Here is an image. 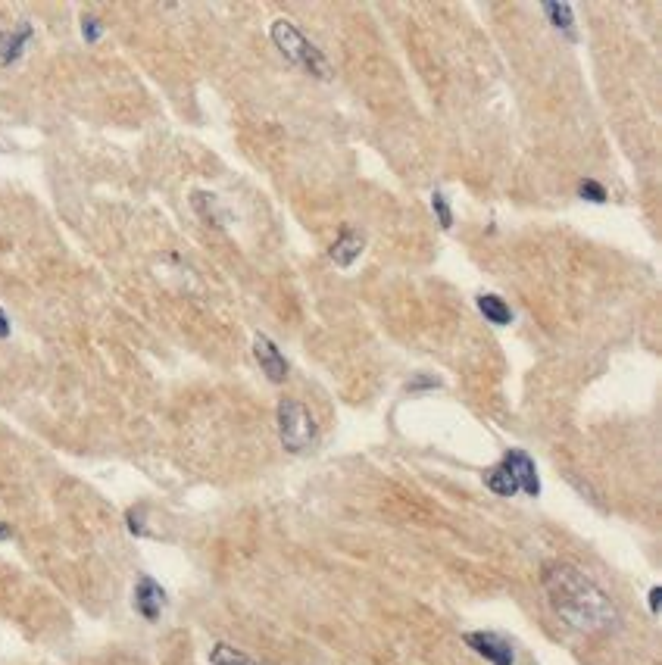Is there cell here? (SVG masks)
<instances>
[{
	"instance_id": "obj_1",
	"label": "cell",
	"mask_w": 662,
	"mask_h": 665,
	"mask_svg": "<svg viewBox=\"0 0 662 665\" xmlns=\"http://www.w3.org/2000/svg\"><path fill=\"white\" fill-rule=\"evenodd\" d=\"M544 591L556 616L578 634H613L622 622L616 600L572 562H550Z\"/></svg>"
},
{
	"instance_id": "obj_2",
	"label": "cell",
	"mask_w": 662,
	"mask_h": 665,
	"mask_svg": "<svg viewBox=\"0 0 662 665\" xmlns=\"http://www.w3.org/2000/svg\"><path fill=\"white\" fill-rule=\"evenodd\" d=\"M269 35H272L275 47L282 50L285 60H291V63L300 66V69H307L310 75H316V79H328V60L322 57V50H319L307 35H303L294 22L275 19Z\"/></svg>"
},
{
	"instance_id": "obj_3",
	"label": "cell",
	"mask_w": 662,
	"mask_h": 665,
	"mask_svg": "<svg viewBox=\"0 0 662 665\" xmlns=\"http://www.w3.org/2000/svg\"><path fill=\"white\" fill-rule=\"evenodd\" d=\"M278 441L288 453H303L316 441V422L310 416V409L300 400H282L278 403Z\"/></svg>"
},
{
	"instance_id": "obj_4",
	"label": "cell",
	"mask_w": 662,
	"mask_h": 665,
	"mask_svg": "<svg viewBox=\"0 0 662 665\" xmlns=\"http://www.w3.org/2000/svg\"><path fill=\"white\" fill-rule=\"evenodd\" d=\"M463 641L472 653H478L491 665H516V650L506 637L494 634V631H469L463 634Z\"/></svg>"
},
{
	"instance_id": "obj_5",
	"label": "cell",
	"mask_w": 662,
	"mask_h": 665,
	"mask_svg": "<svg viewBox=\"0 0 662 665\" xmlns=\"http://www.w3.org/2000/svg\"><path fill=\"white\" fill-rule=\"evenodd\" d=\"M132 603H135V612L144 619V622H160V616L169 606V597L163 591V584L150 575H141L135 581V594H132Z\"/></svg>"
},
{
	"instance_id": "obj_6",
	"label": "cell",
	"mask_w": 662,
	"mask_h": 665,
	"mask_svg": "<svg viewBox=\"0 0 662 665\" xmlns=\"http://www.w3.org/2000/svg\"><path fill=\"white\" fill-rule=\"evenodd\" d=\"M500 463L513 472L519 491L528 494V497H538L541 494V478H538V469H534V459L525 453V450H509Z\"/></svg>"
},
{
	"instance_id": "obj_7",
	"label": "cell",
	"mask_w": 662,
	"mask_h": 665,
	"mask_svg": "<svg viewBox=\"0 0 662 665\" xmlns=\"http://www.w3.org/2000/svg\"><path fill=\"white\" fill-rule=\"evenodd\" d=\"M253 356H257L260 369L266 372V378L272 381V385H282V381L288 378V360H285V353L278 350L266 335L253 338Z\"/></svg>"
},
{
	"instance_id": "obj_8",
	"label": "cell",
	"mask_w": 662,
	"mask_h": 665,
	"mask_svg": "<svg viewBox=\"0 0 662 665\" xmlns=\"http://www.w3.org/2000/svg\"><path fill=\"white\" fill-rule=\"evenodd\" d=\"M32 35H35V29H32L29 22H25V25H16L13 32H0V63H4V66H13V63L25 54V47H29Z\"/></svg>"
},
{
	"instance_id": "obj_9",
	"label": "cell",
	"mask_w": 662,
	"mask_h": 665,
	"mask_svg": "<svg viewBox=\"0 0 662 665\" xmlns=\"http://www.w3.org/2000/svg\"><path fill=\"white\" fill-rule=\"evenodd\" d=\"M363 253V238L356 235V232H350V228H344V232L338 235V241H335V247H331V263L335 266H341V269H350L353 263H356V257Z\"/></svg>"
},
{
	"instance_id": "obj_10",
	"label": "cell",
	"mask_w": 662,
	"mask_h": 665,
	"mask_svg": "<svg viewBox=\"0 0 662 665\" xmlns=\"http://www.w3.org/2000/svg\"><path fill=\"white\" fill-rule=\"evenodd\" d=\"M478 310L491 325H509V322H513V310H509L506 300L497 297V294H481L478 297Z\"/></svg>"
},
{
	"instance_id": "obj_11",
	"label": "cell",
	"mask_w": 662,
	"mask_h": 665,
	"mask_svg": "<svg viewBox=\"0 0 662 665\" xmlns=\"http://www.w3.org/2000/svg\"><path fill=\"white\" fill-rule=\"evenodd\" d=\"M541 10H544V16L550 19V25L556 32L575 38V10H572V4H544Z\"/></svg>"
},
{
	"instance_id": "obj_12",
	"label": "cell",
	"mask_w": 662,
	"mask_h": 665,
	"mask_svg": "<svg viewBox=\"0 0 662 665\" xmlns=\"http://www.w3.org/2000/svg\"><path fill=\"white\" fill-rule=\"evenodd\" d=\"M210 665H263V662H257L253 656H247L244 650H238V647H232V644L219 641V644L210 650Z\"/></svg>"
},
{
	"instance_id": "obj_13",
	"label": "cell",
	"mask_w": 662,
	"mask_h": 665,
	"mask_svg": "<svg viewBox=\"0 0 662 665\" xmlns=\"http://www.w3.org/2000/svg\"><path fill=\"white\" fill-rule=\"evenodd\" d=\"M485 484H488V488H491L497 497H516V494H519V484H516L513 472H509L503 463H500V466H494V469L488 472Z\"/></svg>"
},
{
	"instance_id": "obj_14",
	"label": "cell",
	"mask_w": 662,
	"mask_h": 665,
	"mask_svg": "<svg viewBox=\"0 0 662 665\" xmlns=\"http://www.w3.org/2000/svg\"><path fill=\"white\" fill-rule=\"evenodd\" d=\"M191 203H194V210L207 219V222H222V210H219V200H216V194H207V191H194L191 194Z\"/></svg>"
},
{
	"instance_id": "obj_15",
	"label": "cell",
	"mask_w": 662,
	"mask_h": 665,
	"mask_svg": "<svg viewBox=\"0 0 662 665\" xmlns=\"http://www.w3.org/2000/svg\"><path fill=\"white\" fill-rule=\"evenodd\" d=\"M431 210H435V216H438V222H441L444 232H450V225H453V210H450V203H447V197H444L441 191L431 194Z\"/></svg>"
},
{
	"instance_id": "obj_16",
	"label": "cell",
	"mask_w": 662,
	"mask_h": 665,
	"mask_svg": "<svg viewBox=\"0 0 662 665\" xmlns=\"http://www.w3.org/2000/svg\"><path fill=\"white\" fill-rule=\"evenodd\" d=\"M578 194L584 200H591V203H603L606 200V188L600 182H594V178H584V182L578 185Z\"/></svg>"
},
{
	"instance_id": "obj_17",
	"label": "cell",
	"mask_w": 662,
	"mask_h": 665,
	"mask_svg": "<svg viewBox=\"0 0 662 665\" xmlns=\"http://www.w3.org/2000/svg\"><path fill=\"white\" fill-rule=\"evenodd\" d=\"M100 35H104V25H100V19L85 16V19H82V38H85V44H97Z\"/></svg>"
},
{
	"instance_id": "obj_18",
	"label": "cell",
	"mask_w": 662,
	"mask_h": 665,
	"mask_svg": "<svg viewBox=\"0 0 662 665\" xmlns=\"http://www.w3.org/2000/svg\"><path fill=\"white\" fill-rule=\"evenodd\" d=\"M125 528H129L135 537H147V525H144L141 509H129V513H125Z\"/></svg>"
},
{
	"instance_id": "obj_19",
	"label": "cell",
	"mask_w": 662,
	"mask_h": 665,
	"mask_svg": "<svg viewBox=\"0 0 662 665\" xmlns=\"http://www.w3.org/2000/svg\"><path fill=\"white\" fill-rule=\"evenodd\" d=\"M647 606H650L653 616H659V609H662V587H659V584H656V587H650V594H647Z\"/></svg>"
},
{
	"instance_id": "obj_20",
	"label": "cell",
	"mask_w": 662,
	"mask_h": 665,
	"mask_svg": "<svg viewBox=\"0 0 662 665\" xmlns=\"http://www.w3.org/2000/svg\"><path fill=\"white\" fill-rule=\"evenodd\" d=\"M4 338H10V319H7V313L0 310V341Z\"/></svg>"
},
{
	"instance_id": "obj_21",
	"label": "cell",
	"mask_w": 662,
	"mask_h": 665,
	"mask_svg": "<svg viewBox=\"0 0 662 665\" xmlns=\"http://www.w3.org/2000/svg\"><path fill=\"white\" fill-rule=\"evenodd\" d=\"M10 537H13V528L0 522V541H10Z\"/></svg>"
}]
</instances>
